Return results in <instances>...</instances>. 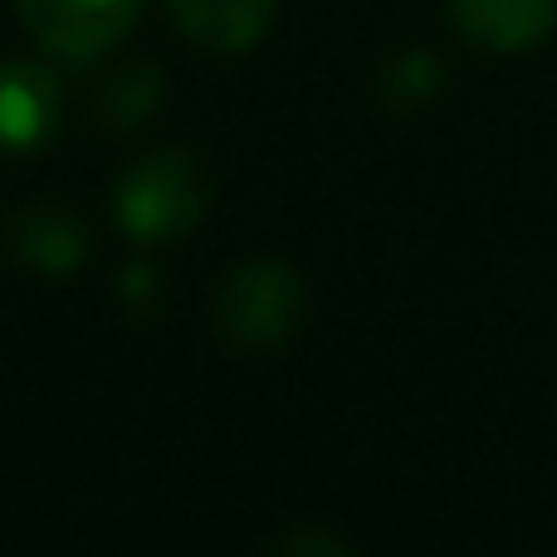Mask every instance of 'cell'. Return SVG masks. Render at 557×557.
<instances>
[{
    "label": "cell",
    "instance_id": "3957f363",
    "mask_svg": "<svg viewBox=\"0 0 557 557\" xmlns=\"http://www.w3.org/2000/svg\"><path fill=\"white\" fill-rule=\"evenodd\" d=\"M143 5L147 0H15V15L45 54L94 64L133 35Z\"/></svg>",
    "mask_w": 557,
    "mask_h": 557
},
{
    "label": "cell",
    "instance_id": "5b68a950",
    "mask_svg": "<svg viewBox=\"0 0 557 557\" xmlns=\"http://www.w3.org/2000/svg\"><path fill=\"white\" fill-rule=\"evenodd\" d=\"M0 250L10 255V264L29 274H74L84 270V260L94 255V235L78 221V211L59 201H25L5 215L0 225Z\"/></svg>",
    "mask_w": 557,
    "mask_h": 557
},
{
    "label": "cell",
    "instance_id": "30bf717a",
    "mask_svg": "<svg viewBox=\"0 0 557 557\" xmlns=\"http://www.w3.org/2000/svg\"><path fill=\"white\" fill-rule=\"evenodd\" d=\"M270 557H352L343 539L333 529H318V523H304V529H288L284 539L274 543Z\"/></svg>",
    "mask_w": 557,
    "mask_h": 557
},
{
    "label": "cell",
    "instance_id": "52a82bcc",
    "mask_svg": "<svg viewBox=\"0 0 557 557\" xmlns=\"http://www.w3.org/2000/svg\"><path fill=\"white\" fill-rule=\"evenodd\" d=\"M278 0H166L176 35L206 54H245L274 25Z\"/></svg>",
    "mask_w": 557,
    "mask_h": 557
},
{
    "label": "cell",
    "instance_id": "9c48e42d",
    "mask_svg": "<svg viewBox=\"0 0 557 557\" xmlns=\"http://www.w3.org/2000/svg\"><path fill=\"white\" fill-rule=\"evenodd\" d=\"M445 88V64L435 49H396L376 74V98L386 113H421L441 98Z\"/></svg>",
    "mask_w": 557,
    "mask_h": 557
},
{
    "label": "cell",
    "instance_id": "6da1fadb",
    "mask_svg": "<svg viewBox=\"0 0 557 557\" xmlns=\"http://www.w3.org/2000/svg\"><path fill=\"white\" fill-rule=\"evenodd\" d=\"M211 196V166L191 147H157L117 176L113 215L133 245H166L206 221Z\"/></svg>",
    "mask_w": 557,
    "mask_h": 557
},
{
    "label": "cell",
    "instance_id": "8992f818",
    "mask_svg": "<svg viewBox=\"0 0 557 557\" xmlns=\"http://www.w3.org/2000/svg\"><path fill=\"white\" fill-rule=\"evenodd\" d=\"M445 20L480 54H529L557 35V0H445Z\"/></svg>",
    "mask_w": 557,
    "mask_h": 557
},
{
    "label": "cell",
    "instance_id": "7a4b0ae2",
    "mask_svg": "<svg viewBox=\"0 0 557 557\" xmlns=\"http://www.w3.org/2000/svg\"><path fill=\"white\" fill-rule=\"evenodd\" d=\"M308 318V284L284 260H245L215 284L211 327L235 352H278Z\"/></svg>",
    "mask_w": 557,
    "mask_h": 557
},
{
    "label": "cell",
    "instance_id": "ba28073f",
    "mask_svg": "<svg viewBox=\"0 0 557 557\" xmlns=\"http://www.w3.org/2000/svg\"><path fill=\"white\" fill-rule=\"evenodd\" d=\"M166 94V78L152 59H117L88 88V113L98 117V127H113V133H133L147 117H157Z\"/></svg>",
    "mask_w": 557,
    "mask_h": 557
},
{
    "label": "cell",
    "instance_id": "277c9868",
    "mask_svg": "<svg viewBox=\"0 0 557 557\" xmlns=\"http://www.w3.org/2000/svg\"><path fill=\"white\" fill-rule=\"evenodd\" d=\"M64 127V84L45 59L0 64V152L35 157Z\"/></svg>",
    "mask_w": 557,
    "mask_h": 557
}]
</instances>
